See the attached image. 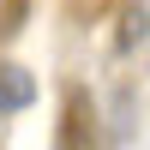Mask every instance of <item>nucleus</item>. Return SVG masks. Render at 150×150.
Here are the masks:
<instances>
[{
	"mask_svg": "<svg viewBox=\"0 0 150 150\" xmlns=\"http://www.w3.org/2000/svg\"><path fill=\"white\" fill-rule=\"evenodd\" d=\"M30 102V78H24L18 66H6L0 72V114H6V108H24Z\"/></svg>",
	"mask_w": 150,
	"mask_h": 150,
	"instance_id": "obj_1",
	"label": "nucleus"
}]
</instances>
